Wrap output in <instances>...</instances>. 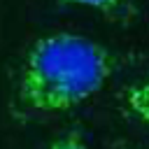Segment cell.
<instances>
[{
  "label": "cell",
  "mask_w": 149,
  "mask_h": 149,
  "mask_svg": "<svg viewBox=\"0 0 149 149\" xmlns=\"http://www.w3.org/2000/svg\"><path fill=\"white\" fill-rule=\"evenodd\" d=\"M114 54L77 33L37 37L28 49L19 77L23 107L58 114L93 98L114 72Z\"/></svg>",
  "instance_id": "cell-1"
},
{
  "label": "cell",
  "mask_w": 149,
  "mask_h": 149,
  "mask_svg": "<svg viewBox=\"0 0 149 149\" xmlns=\"http://www.w3.org/2000/svg\"><path fill=\"white\" fill-rule=\"evenodd\" d=\"M126 105L128 109L149 126V79H144L142 84H135L126 91Z\"/></svg>",
  "instance_id": "cell-2"
},
{
  "label": "cell",
  "mask_w": 149,
  "mask_h": 149,
  "mask_svg": "<svg viewBox=\"0 0 149 149\" xmlns=\"http://www.w3.org/2000/svg\"><path fill=\"white\" fill-rule=\"evenodd\" d=\"M49 149H88V144L84 142V137L79 133H68V135L58 137L56 142H51Z\"/></svg>",
  "instance_id": "cell-3"
},
{
  "label": "cell",
  "mask_w": 149,
  "mask_h": 149,
  "mask_svg": "<svg viewBox=\"0 0 149 149\" xmlns=\"http://www.w3.org/2000/svg\"><path fill=\"white\" fill-rule=\"evenodd\" d=\"M63 2H72V5H84V7L100 9V12H109V9L119 7L121 0H63Z\"/></svg>",
  "instance_id": "cell-4"
}]
</instances>
